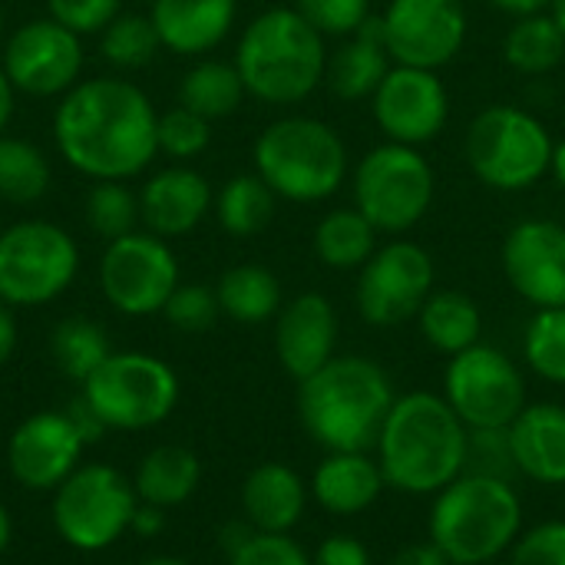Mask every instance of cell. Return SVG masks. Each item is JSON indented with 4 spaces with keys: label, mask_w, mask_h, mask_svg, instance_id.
Listing matches in <instances>:
<instances>
[{
    "label": "cell",
    "mask_w": 565,
    "mask_h": 565,
    "mask_svg": "<svg viewBox=\"0 0 565 565\" xmlns=\"http://www.w3.org/2000/svg\"><path fill=\"white\" fill-rule=\"evenodd\" d=\"M156 139H159V152L175 159V162H185V159H195L209 149L212 142V122L185 106H172L166 113H159V129H156Z\"/></svg>",
    "instance_id": "39"
},
{
    "label": "cell",
    "mask_w": 565,
    "mask_h": 565,
    "mask_svg": "<svg viewBox=\"0 0 565 565\" xmlns=\"http://www.w3.org/2000/svg\"><path fill=\"white\" fill-rule=\"evenodd\" d=\"M391 565H454L447 559V553L434 543V540H424V543H411L404 550H397V556L391 559Z\"/></svg>",
    "instance_id": "47"
},
{
    "label": "cell",
    "mask_w": 565,
    "mask_h": 565,
    "mask_svg": "<svg viewBox=\"0 0 565 565\" xmlns=\"http://www.w3.org/2000/svg\"><path fill=\"white\" fill-rule=\"evenodd\" d=\"M308 483L288 463H262L242 483V513L255 533H291L308 507Z\"/></svg>",
    "instance_id": "25"
},
{
    "label": "cell",
    "mask_w": 565,
    "mask_h": 565,
    "mask_svg": "<svg viewBox=\"0 0 565 565\" xmlns=\"http://www.w3.org/2000/svg\"><path fill=\"white\" fill-rule=\"evenodd\" d=\"M434 291V258L417 242H387L358 275V311L374 328H397L424 308Z\"/></svg>",
    "instance_id": "14"
},
{
    "label": "cell",
    "mask_w": 565,
    "mask_h": 565,
    "mask_svg": "<svg viewBox=\"0 0 565 565\" xmlns=\"http://www.w3.org/2000/svg\"><path fill=\"white\" fill-rule=\"evenodd\" d=\"M381 30L394 63L440 70L467 43V7L460 0H391Z\"/></svg>",
    "instance_id": "16"
},
{
    "label": "cell",
    "mask_w": 565,
    "mask_h": 565,
    "mask_svg": "<svg viewBox=\"0 0 565 565\" xmlns=\"http://www.w3.org/2000/svg\"><path fill=\"white\" fill-rule=\"evenodd\" d=\"M50 192L46 152L17 136H0V199L13 205H33Z\"/></svg>",
    "instance_id": "35"
},
{
    "label": "cell",
    "mask_w": 565,
    "mask_h": 565,
    "mask_svg": "<svg viewBox=\"0 0 565 565\" xmlns=\"http://www.w3.org/2000/svg\"><path fill=\"white\" fill-rule=\"evenodd\" d=\"M149 3H152V0H149Z\"/></svg>",
    "instance_id": "58"
},
{
    "label": "cell",
    "mask_w": 565,
    "mask_h": 565,
    "mask_svg": "<svg viewBox=\"0 0 565 565\" xmlns=\"http://www.w3.org/2000/svg\"><path fill=\"white\" fill-rule=\"evenodd\" d=\"M79 275L76 238L46 218H20L0 232V301L40 308L56 301Z\"/></svg>",
    "instance_id": "8"
},
{
    "label": "cell",
    "mask_w": 565,
    "mask_h": 565,
    "mask_svg": "<svg viewBox=\"0 0 565 565\" xmlns=\"http://www.w3.org/2000/svg\"><path fill=\"white\" fill-rule=\"evenodd\" d=\"M417 324L424 341L447 358L480 344L483 334V315L477 301L463 291H430V298L417 311Z\"/></svg>",
    "instance_id": "28"
},
{
    "label": "cell",
    "mask_w": 565,
    "mask_h": 565,
    "mask_svg": "<svg viewBox=\"0 0 565 565\" xmlns=\"http://www.w3.org/2000/svg\"><path fill=\"white\" fill-rule=\"evenodd\" d=\"M0 66L23 96H63L79 83L83 73V36L53 17L26 20L3 40Z\"/></svg>",
    "instance_id": "15"
},
{
    "label": "cell",
    "mask_w": 565,
    "mask_h": 565,
    "mask_svg": "<svg viewBox=\"0 0 565 565\" xmlns=\"http://www.w3.org/2000/svg\"><path fill=\"white\" fill-rule=\"evenodd\" d=\"M550 172H553V179L559 182V189L565 192V139L553 146V162H550Z\"/></svg>",
    "instance_id": "52"
},
{
    "label": "cell",
    "mask_w": 565,
    "mask_h": 565,
    "mask_svg": "<svg viewBox=\"0 0 565 565\" xmlns=\"http://www.w3.org/2000/svg\"><path fill=\"white\" fill-rule=\"evenodd\" d=\"M503 271L536 311L565 308V225L553 218L516 222L503 238Z\"/></svg>",
    "instance_id": "18"
},
{
    "label": "cell",
    "mask_w": 565,
    "mask_h": 565,
    "mask_svg": "<svg viewBox=\"0 0 565 565\" xmlns=\"http://www.w3.org/2000/svg\"><path fill=\"white\" fill-rule=\"evenodd\" d=\"M215 295H218L222 315H228L238 324H265V321L278 318V311H281V285H278L275 271H268L265 265L228 268L218 278Z\"/></svg>",
    "instance_id": "29"
},
{
    "label": "cell",
    "mask_w": 565,
    "mask_h": 565,
    "mask_svg": "<svg viewBox=\"0 0 565 565\" xmlns=\"http://www.w3.org/2000/svg\"><path fill=\"white\" fill-rule=\"evenodd\" d=\"M510 450L516 473L543 487H565V407L553 401L526 404L513 420Z\"/></svg>",
    "instance_id": "23"
},
{
    "label": "cell",
    "mask_w": 565,
    "mask_h": 565,
    "mask_svg": "<svg viewBox=\"0 0 565 565\" xmlns=\"http://www.w3.org/2000/svg\"><path fill=\"white\" fill-rule=\"evenodd\" d=\"M553 136L530 109L497 103L473 116L467 129V162L473 175L497 192L536 185L553 162Z\"/></svg>",
    "instance_id": "7"
},
{
    "label": "cell",
    "mask_w": 565,
    "mask_h": 565,
    "mask_svg": "<svg viewBox=\"0 0 565 565\" xmlns=\"http://www.w3.org/2000/svg\"><path fill=\"white\" fill-rule=\"evenodd\" d=\"M550 13L556 17V23L563 26L565 33V0H553V3H550Z\"/></svg>",
    "instance_id": "54"
},
{
    "label": "cell",
    "mask_w": 565,
    "mask_h": 565,
    "mask_svg": "<svg viewBox=\"0 0 565 565\" xmlns=\"http://www.w3.org/2000/svg\"><path fill=\"white\" fill-rule=\"evenodd\" d=\"M179 285V258L166 238L152 232H129L106 242L99 258V288L119 315H159Z\"/></svg>",
    "instance_id": "13"
},
{
    "label": "cell",
    "mask_w": 565,
    "mask_h": 565,
    "mask_svg": "<svg viewBox=\"0 0 565 565\" xmlns=\"http://www.w3.org/2000/svg\"><path fill=\"white\" fill-rule=\"evenodd\" d=\"M463 473L510 480V473H516L513 450H510V434L507 430H470L467 470Z\"/></svg>",
    "instance_id": "42"
},
{
    "label": "cell",
    "mask_w": 565,
    "mask_h": 565,
    "mask_svg": "<svg viewBox=\"0 0 565 565\" xmlns=\"http://www.w3.org/2000/svg\"><path fill=\"white\" fill-rule=\"evenodd\" d=\"M437 175L417 146L384 142L371 149L354 172V209L387 235L411 232L434 205Z\"/></svg>",
    "instance_id": "10"
},
{
    "label": "cell",
    "mask_w": 565,
    "mask_h": 565,
    "mask_svg": "<svg viewBox=\"0 0 565 565\" xmlns=\"http://www.w3.org/2000/svg\"><path fill=\"white\" fill-rule=\"evenodd\" d=\"M139 565H189L182 563V559H175V556H156V559H146V563Z\"/></svg>",
    "instance_id": "55"
},
{
    "label": "cell",
    "mask_w": 565,
    "mask_h": 565,
    "mask_svg": "<svg viewBox=\"0 0 565 565\" xmlns=\"http://www.w3.org/2000/svg\"><path fill=\"white\" fill-rule=\"evenodd\" d=\"M523 500L510 480L460 473L434 497L430 540L454 565H487L520 540Z\"/></svg>",
    "instance_id": "5"
},
{
    "label": "cell",
    "mask_w": 565,
    "mask_h": 565,
    "mask_svg": "<svg viewBox=\"0 0 565 565\" xmlns=\"http://www.w3.org/2000/svg\"><path fill=\"white\" fill-rule=\"evenodd\" d=\"M202 480V463L192 450L185 447H156L142 457L139 470H136V497L139 503L169 510L185 503Z\"/></svg>",
    "instance_id": "27"
},
{
    "label": "cell",
    "mask_w": 565,
    "mask_h": 565,
    "mask_svg": "<svg viewBox=\"0 0 565 565\" xmlns=\"http://www.w3.org/2000/svg\"><path fill=\"white\" fill-rule=\"evenodd\" d=\"M0 46H3V10H0Z\"/></svg>",
    "instance_id": "56"
},
{
    "label": "cell",
    "mask_w": 565,
    "mask_h": 565,
    "mask_svg": "<svg viewBox=\"0 0 565 565\" xmlns=\"http://www.w3.org/2000/svg\"><path fill=\"white\" fill-rule=\"evenodd\" d=\"M387 70H391V53H387V43H384L381 17H371L328 60V79H331V89L341 99H367V96H374V89L381 86Z\"/></svg>",
    "instance_id": "26"
},
{
    "label": "cell",
    "mask_w": 565,
    "mask_h": 565,
    "mask_svg": "<svg viewBox=\"0 0 565 565\" xmlns=\"http://www.w3.org/2000/svg\"><path fill=\"white\" fill-rule=\"evenodd\" d=\"M444 401L467 430H510L526 407V381L510 354L480 341L450 358Z\"/></svg>",
    "instance_id": "12"
},
{
    "label": "cell",
    "mask_w": 565,
    "mask_h": 565,
    "mask_svg": "<svg viewBox=\"0 0 565 565\" xmlns=\"http://www.w3.org/2000/svg\"><path fill=\"white\" fill-rule=\"evenodd\" d=\"M503 56L513 70H520L526 76H543L563 63V26L546 10L530 13V17H516V23L510 26L507 40H503Z\"/></svg>",
    "instance_id": "33"
},
{
    "label": "cell",
    "mask_w": 565,
    "mask_h": 565,
    "mask_svg": "<svg viewBox=\"0 0 565 565\" xmlns=\"http://www.w3.org/2000/svg\"><path fill=\"white\" fill-rule=\"evenodd\" d=\"M523 358L550 384H565V308H540L526 324Z\"/></svg>",
    "instance_id": "37"
},
{
    "label": "cell",
    "mask_w": 565,
    "mask_h": 565,
    "mask_svg": "<svg viewBox=\"0 0 565 565\" xmlns=\"http://www.w3.org/2000/svg\"><path fill=\"white\" fill-rule=\"evenodd\" d=\"M122 0H46V17L73 30L76 36L103 33L119 17Z\"/></svg>",
    "instance_id": "44"
},
{
    "label": "cell",
    "mask_w": 565,
    "mask_h": 565,
    "mask_svg": "<svg viewBox=\"0 0 565 565\" xmlns=\"http://www.w3.org/2000/svg\"><path fill=\"white\" fill-rule=\"evenodd\" d=\"M377 252V228L358 209H334L315 225V255L334 271H354Z\"/></svg>",
    "instance_id": "30"
},
{
    "label": "cell",
    "mask_w": 565,
    "mask_h": 565,
    "mask_svg": "<svg viewBox=\"0 0 565 565\" xmlns=\"http://www.w3.org/2000/svg\"><path fill=\"white\" fill-rule=\"evenodd\" d=\"M86 407L113 430H146L162 424L179 404L175 371L142 351H113L83 384Z\"/></svg>",
    "instance_id": "9"
},
{
    "label": "cell",
    "mask_w": 565,
    "mask_h": 565,
    "mask_svg": "<svg viewBox=\"0 0 565 565\" xmlns=\"http://www.w3.org/2000/svg\"><path fill=\"white\" fill-rule=\"evenodd\" d=\"M228 565H315L311 556L288 533H252L232 556Z\"/></svg>",
    "instance_id": "43"
},
{
    "label": "cell",
    "mask_w": 565,
    "mask_h": 565,
    "mask_svg": "<svg viewBox=\"0 0 565 565\" xmlns=\"http://www.w3.org/2000/svg\"><path fill=\"white\" fill-rule=\"evenodd\" d=\"M139 218V195L126 185V182H93L89 195H86V225L113 242L122 238L129 232H136Z\"/></svg>",
    "instance_id": "38"
},
{
    "label": "cell",
    "mask_w": 565,
    "mask_h": 565,
    "mask_svg": "<svg viewBox=\"0 0 565 565\" xmlns=\"http://www.w3.org/2000/svg\"><path fill=\"white\" fill-rule=\"evenodd\" d=\"M338 348V315L334 305L318 295L305 291L291 298L275 321V354L295 381L311 377L321 371Z\"/></svg>",
    "instance_id": "20"
},
{
    "label": "cell",
    "mask_w": 565,
    "mask_h": 565,
    "mask_svg": "<svg viewBox=\"0 0 565 565\" xmlns=\"http://www.w3.org/2000/svg\"><path fill=\"white\" fill-rule=\"evenodd\" d=\"M162 315H166V321L175 331L202 334V331H209L218 321L222 308H218L215 288H209V285H179L172 291V298L166 301Z\"/></svg>",
    "instance_id": "40"
},
{
    "label": "cell",
    "mask_w": 565,
    "mask_h": 565,
    "mask_svg": "<svg viewBox=\"0 0 565 565\" xmlns=\"http://www.w3.org/2000/svg\"><path fill=\"white\" fill-rule=\"evenodd\" d=\"M162 526H166L162 510L142 503V507H136V516H132V526L129 530H136L139 536H156V533H162Z\"/></svg>",
    "instance_id": "48"
},
{
    "label": "cell",
    "mask_w": 565,
    "mask_h": 565,
    "mask_svg": "<svg viewBox=\"0 0 565 565\" xmlns=\"http://www.w3.org/2000/svg\"><path fill=\"white\" fill-rule=\"evenodd\" d=\"M83 447L86 440L70 414L40 411L13 430L7 467L26 490H56L79 467Z\"/></svg>",
    "instance_id": "19"
},
{
    "label": "cell",
    "mask_w": 565,
    "mask_h": 565,
    "mask_svg": "<svg viewBox=\"0 0 565 565\" xmlns=\"http://www.w3.org/2000/svg\"><path fill=\"white\" fill-rule=\"evenodd\" d=\"M136 487L106 463L76 467L53 497V526L79 553L109 550L136 516Z\"/></svg>",
    "instance_id": "11"
},
{
    "label": "cell",
    "mask_w": 565,
    "mask_h": 565,
    "mask_svg": "<svg viewBox=\"0 0 565 565\" xmlns=\"http://www.w3.org/2000/svg\"><path fill=\"white\" fill-rule=\"evenodd\" d=\"M235 70L248 96L271 106H295L321 86L328 46L295 7H271L242 30Z\"/></svg>",
    "instance_id": "4"
},
{
    "label": "cell",
    "mask_w": 565,
    "mask_h": 565,
    "mask_svg": "<svg viewBox=\"0 0 565 565\" xmlns=\"http://www.w3.org/2000/svg\"><path fill=\"white\" fill-rule=\"evenodd\" d=\"M238 0H152L149 20L162 50L179 56L212 53L235 26Z\"/></svg>",
    "instance_id": "22"
},
{
    "label": "cell",
    "mask_w": 565,
    "mask_h": 565,
    "mask_svg": "<svg viewBox=\"0 0 565 565\" xmlns=\"http://www.w3.org/2000/svg\"><path fill=\"white\" fill-rule=\"evenodd\" d=\"M13 351H17V318L10 305L0 301V364H7Z\"/></svg>",
    "instance_id": "49"
},
{
    "label": "cell",
    "mask_w": 565,
    "mask_h": 565,
    "mask_svg": "<svg viewBox=\"0 0 565 565\" xmlns=\"http://www.w3.org/2000/svg\"><path fill=\"white\" fill-rule=\"evenodd\" d=\"M374 119L391 142L424 146L437 139L450 119V96L437 70L391 66L371 96Z\"/></svg>",
    "instance_id": "17"
},
{
    "label": "cell",
    "mask_w": 565,
    "mask_h": 565,
    "mask_svg": "<svg viewBox=\"0 0 565 565\" xmlns=\"http://www.w3.org/2000/svg\"><path fill=\"white\" fill-rule=\"evenodd\" d=\"M384 487L381 463L371 460L367 450H334L318 463L308 490L321 510L334 516H358L381 500Z\"/></svg>",
    "instance_id": "24"
},
{
    "label": "cell",
    "mask_w": 565,
    "mask_h": 565,
    "mask_svg": "<svg viewBox=\"0 0 565 565\" xmlns=\"http://www.w3.org/2000/svg\"><path fill=\"white\" fill-rule=\"evenodd\" d=\"M295 10L321 36H351L371 20V0H295Z\"/></svg>",
    "instance_id": "41"
},
{
    "label": "cell",
    "mask_w": 565,
    "mask_h": 565,
    "mask_svg": "<svg viewBox=\"0 0 565 565\" xmlns=\"http://www.w3.org/2000/svg\"><path fill=\"white\" fill-rule=\"evenodd\" d=\"M162 50L149 13H119L99 33V53L116 70H142Z\"/></svg>",
    "instance_id": "36"
},
{
    "label": "cell",
    "mask_w": 565,
    "mask_h": 565,
    "mask_svg": "<svg viewBox=\"0 0 565 565\" xmlns=\"http://www.w3.org/2000/svg\"><path fill=\"white\" fill-rule=\"evenodd\" d=\"M13 103H17V89H13L10 76L3 73V66H0V136H3L7 122L13 119Z\"/></svg>",
    "instance_id": "51"
},
{
    "label": "cell",
    "mask_w": 565,
    "mask_h": 565,
    "mask_svg": "<svg viewBox=\"0 0 565 565\" xmlns=\"http://www.w3.org/2000/svg\"><path fill=\"white\" fill-rule=\"evenodd\" d=\"M50 351H53L56 367H60L70 381H76V384H86V381L93 377V371L113 354V351H109L106 331H103L93 318H83V315L63 318V321L53 328Z\"/></svg>",
    "instance_id": "34"
},
{
    "label": "cell",
    "mask_w": 565,
    "mask_h": 565,
    "mask_svg": "<svg viewBox=\"0 0 565 565\" xmlns=\"http://www.w3.org/2000/svg\"><path fill=\"white\" fill-rule=\"evenodd\" d=\"M497 10L513 13V17H530V13H543L553 0H490Z\"/></svg>",
    "instance_id": "50"
},
{
    "label": "cell",
    "mask_w": 565,
    "mask_h": 565,
    "mask_svg": "<svg viewBox=\"0 0 565 565\" xmlns=\"http://www.w3.org/2000/svg\"><path fill=\"white\" fill-rule=\"evenodd\" d=\"M255 172L288 202H324L348 179V146L315 116H281L255 139Z\"/></svg>",
    "instance_id": "6"
},
{
    "label": "cell",
    "mask_w": 565,
    "mask_h": 565,
    "mask_svg": "<svg viewBox=\"0 0 565 565\" xmlns=\"http://www.w3.org/2000/svg\"><path fill=\"white\" fill-rule=\"evenodd\" d=\"M487 565H493V563H487Z\"/></svg>",
    "instance_id": "57"
},
{
    "label": "cell",
    "mask_w": 565,
    "mask_h": 565,
    "mask_svg": "<svg viewBox=\"0 0 565 565\" xmlns=\"http://www.w3.org/2000/svg\"><path fill=\"white\" fill-rule=\"evenodd\" d=\"M315 565H371V553L367 546L351 536V533H334L328 540H321L318 553L311 556Z\"/></svg>",
    "instance_id": "46"
},
{
    "label": "cell",
    "mask_w": 565,
    "mask_h": 565,
    "mask_svg": "<svg viewBox=\"0 0 565 565\" xmlns=\"http://www.w3.org/2000/svg\"><path fill=\"white\" fill-rule=\"evenodd\" d=\"M394 401L387 371L358 354L331 358L321 371L298 381L301 427L328 454L374 447Z\"/></svg>",
    "instance_id": "3"
},
{
    "label": "cell",
    "mask_w": 565,
    "mask_h": 565,
    "mask_svg": "<svg viewBox=\"0 0 565 565\" xmlns=\"http://www.w3.org/2000/svg\"><path fill=\"white\" fill-rule=\"evenodd\" d=\"M467 444L470 430L454 407L430 391H414L394 401L374 447L387 487L437 497L467 470Z\"/></svg>",
    "instance_id": "2"
},
{
    "label": "cell",
    "mask_w": 565,
    "mask_h": 565,
    "mask_svg": "<svg viewBox=\"0 0 565 565\" xmlns=\"http://www.w3.org/2000/svg\"><path fill=\"white\" fill-rule=\"evenodd\" d=\"M212 185L189 166H166L152 172L139 192V218L159 238H182L212 212Z\"/></svg>",
    "instance_id": "21"
},
{
    "label": "cell",
    "mask_w": 565,
    "mask_h": 565,
    "mask_svg": "<svg viewBox=\"0 0 565 565\" xmlns=\"http://www.w3.org/2000/svg\"><path fill=\"white\" fill-rule=\"evenodd\" d=\"M245 99V83L235 63L225 60H199L179 83V106L212 119L232 116Z\"/></svg>",
    "instance_id": "32"
},
{
    "label": "cell",
    "mask_w": 565,
    "mask_h": 565,
    "mask_svg": "<svg viewBox=\"0 0 565 565\" xmlns=\"http://www.w3.org/2000/svg\"><path fill=\"white\" fill-rule=\"evenodd\" d=\"M510 565H565V523L550 520L520 536L510 550Z\"/></svg>",
    "instance_id": "45"
},
{
    "label": "cell",
    "mask_w": 565,
    "mask_h": 565,
    "mask_svg": "<svg viewBox=\"0 0 565 565\" xmlns=\"http://www.w3.org/2000/svg\"><path fill=\"white\" fill-rule=\"evenodd\" d=\"M275 202L278 195L271 192V185L258 175V172H242V175H232L212 209H215V218L218 225L235 235V238H252L258 232H265L275 218Z\"/></svg>",
    "instance_id": "31"
},
{
    "label": "cell",
    "mask_w": 565,
    "mask_h": 565,
    "mask_svg": "<svg viewBox=\"0 0 565 565\" xmlns=\"http://www.w3.org/2000/svg\"><path fill=\"white\" fill-rule=\"evenodd\" d=\"M10 516H7V510L0 507V556L7 553V546H10Z\"/></svg>",
    "instance_id": "53"
},
{
    "label": "cell",
    "mask_w": 565,
    "mask_h": 565,
    "mask_svg": "<svg viewBox=\"0 0 565 565\" xmlns=\"http://www.w3.org/2000/svg\"><path fill=\"white\" fill-rule=\"evenodd\" d=\"M159 113L122 76H89L60 96L53 142L60 159L93 182H129L159 156Z\"/></svg>",
    "instance_id": "1"
}]
</instances>
